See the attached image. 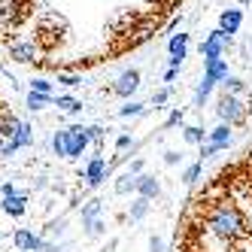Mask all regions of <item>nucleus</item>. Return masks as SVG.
Segmentation results:
<instances>
[{"instance_id":"423d86ee","label":"nucleus","mask_w":252,"mask_h":252,"mask_svg":"<svg viewBox=\"0 0 252 252\" xmlns=\"http://www.w3.org/2000/svg\"><path fill=\"white\" fill-rule=\"evenodd\" d=\"M31 143H33V128H31V125L28 122H22V128H19V134H15L12 140H6L3 143V149H0V155H15V152H19V149H25V146H31Z\"/></svg>"},{"instance_id":"f3484780","label":"nucleus","mask_w":252,"mask_h":252,"mask_svg":"<svg viewBox=\"0 0 252 252\" xmlns=\"http://www.w3.org/2000/svg\"><path fill=\"white\" fill-rule=\"evenodd\" d=\"M137 179H140L137 173L125 170V173L116 179V186H113V189H116V194H134V191H137Z\"/></svg>"},{"instance_id":"e433bc0d","label":"nucleus","mask_w":252,"mask_h":252,"mask_svg":"<svg viewBox=\"0 0 252 252\" xmlns=\"http://www.w3.org/2000/svg\"><path fill=\"white\" fill-rule=\"evenodd\" d=\"M176 73H179V70H173V67H170L167 73H164V82H173V79H176Z\"/></svg>"},{"instance_id":"2eb2a0df","label":"nucleus","mask_w":252,"mask_h":252,"mask_svg":"<svg viewBox=\"0 0 252 252\" xmlns=\"http://www.w3.org/2000/svg\"><path fill=\"white\" fill-rule=\"evenodd\" d=\"M240 25H243V12H240V9H225V12L219 15V31H225L228 37H231V33H237Z\"/></svg>"},{"instance_id":"7c9ffc66","label":"nucleus","mask_w":252,"mask_h":252,"mask_svg":"<svg viewBox=\"0 0 252 252\" xmlns=\"http://www.w3.org/2000/svg\"><path fill=\"white\" fill-rule=\"evenodd\" d=\"M128 146H134V140H131L128 134H122V137L116 140V149H128Z\"/></svg>"},{"instance_id":"9b49d317","label":"nucleus","mask_w":252,"mask_h":252,"mask_svg":"<svg viewBox=\"0 0 252 252\" xmlns=\"http://www.w3.org/2000/svg\"><path fill=\"white\" fill-rule=\"evenodd\" d=\"M231 137H234V134H231V125H225V122L216 125L213 131H207V143H210L216 152H219V149H228V146H231Z\"/></svg>"},{"instance_id":"b1692460","label":"nucleus","mask_w":252,"mask_h":252,"mask_svg":"<svg viewBox=\"0 0 252 252\" xmlns=\"http://www.w3.org/2000/svg\"><path fill=\"white\" fill-rule=\"evenodd\" d=\"M222 85H225L228 94H240V92H243V79H237V76H228Z\"/></svg>"},{"instance_id":"4be33fe9","label":"nucleus","mask_w":252,"mask_h":252,"mask_svg":"<svg viewBox=\"0 0 252 252\" xmlns=\"http://www.w3.org/2000/svg\"><path fill=\"white\" fill-rule=\"evenodd\" d=\"M143 113H146V103H140V100H128V103H125L122 110H119V116H122V119H131V116H143Z\"/></svg>"},{"instance_id":"a878e982","label":"nucleus","mask_w":252,"mask_h":252,"mask_svg":"<svg viewBox=\"0 0 252 252\" xmlns=\"http://www.w3.org/2000/svg\"><path fill=\"white\" fill-rule=\"evenodd\" d=\"M58 82H61L64 88H76V85H82V76H73V73H58Z\"/></svg>"},{"instance_id":"4468645a","label":"nucleus","mask_w":252,"mask_h":252,"mask_svg":"<svg viewBox=\"0 0 252 252\" xmlns=\"http://www.w3.org/2000/svg\"><path fill=\"white\" fill-rule=\"evenodd\" d=\"M137 194L146 197V201H155V197L161 194V183H158L152 173H140V179H137Z\"/></svg>"},{"instance_id":"c756f323","label":"nucleus","mask_w":252,"mask_h":252,"mask_svg":"<svg viewBox=\"0 0 252 252\" xmlns=\"http://www.w3.org/2000/svg\"><path fill=\"white\" fill-rule=\"evenodd\" d=\"M179 122H183V110H173V113L167 116V122H164V125H167V128H173V125H179Z\"/></svg>"},{"instance_id":"c9c22d12","label":"nucleus","mask_w":252,"mask_h":252,"mask_svg":"<svg viewBox=\"0 0 252 252\" xmlns=\"http://www.w3.org/2000/svg\"><path fill=\"white\" fill-rule=\"evenodd\" d=\"M128 170H131V173H137V176H140V170H143V161H140V158H137V161H131V167H128Z\"/></svg>"},{"instance_id":"f03ea898","label":"nucleus","mask_w":252,"mask_h":252,"mask_svg":"<svg viewBox=\"0 0 252 252\" xmlns=\"http://www.w3.org/2000/svg\"><path fill=\"white\" fill-rule=\"evenodd\" d=\"M88 143H92V137H88V128H82V125H73V128H61L52 134V152H55L58 158H79Z\"/></svg>"},{"instance_id":"bb28decb","label":"nucleus","mask_w":252,"mask_h":252,"mask_svg":"<svg viewBox=\"0 0 252 252\" xmlns=\"http://www.w3.org/2000/svg\"><path fill=\"white\" fill-rule=\"evenodd\" d=\"M103 231H106V225H103L100 219H94V222H88V225H85V234H88V237H100Z\"/></svg>"},{"instance_id":"20e7f679","label":"nucleus","mask_w":252,"mask_h":252,"mask_svg":"<svg viewBox=\"0 0 252 252\" xmlns=\"http://www.w3.org/2000/svg\"><path fill=\"white\" fill-rule=\"evenodd\" d=\"M228 49H231V37H228L225 31L216 28L213 33H207V40L201 43V55L204 58H222Z\"/></svg>"},{"instance_id":"5701e85b","label":"nucleus","mask_w":252,"mask_h":252,"mask_svg":"<svg viewBox=\"0 0 252 252\" xmlns=\"http://www.w3.org/2000/svg\"><path fill=\"white\" fill-rule=\"evenodd\" d=\"M201 170H204V161H194V164H189L186 167V173H183V183H197V176H201Z\"/></svg>"},{"instance_id":"39448f33","label":"nucleus","mask_w":252,"mask_h":252,"mask_svg":"<svg viewBox=\"0 0 252 252\" xmlns=\"http://www.w3.org/2000/svg\"><path fill=\"white\" fill-rule=\"evenodd\" d=\"M137 88H140V70H134V67H131V70H122L119 79L113 82L110 92H113V94H119V97H131Z\"/></svg>"},{"instance_id":"9d476101","label":"nucleus","mask_w":252,"mask_h":252,"mask_svg":"<svg viewBox=\"0 0 252 252\" xmlns=\"http://www.w3.org/2000/svg\"><path fill=\"white\" fill-rule=\"evenodd\" d=\"M204 76L210 79V82H225L231 73H228V64L222 61V58H204Z\"/></svg>"},{"instance_id":"6e6552de","label":"nucleus","mask_w":252,"mask_h":252,"mask_svg":"<svg viewBox=\"0 0 252 252\" xmlns=\"http://www.w3.org/2000/svg\"><path fill=\"white\" fill-rule=\"evenodd\" d=\"M106 176H110V164H106V158H100V155H97V158H92V161L85 164V183L92 186V189H94V186H100Z\"/></svg>"},{"instance_id":"cd10ccee","label":"nucleus","mask_w":252,"mask_h":252,"mask_svg":"<svg viewBox=\"0 0 252 252\" xmlns=\"http://www.w3.org/2000/svg\"><path fill=\"white\" fill-rule=\"evenodd\" d=\"M167 100H170V88H161V92H155V94H152V103H155V106L167 103Z\"/></svg>"},{"instance_id":"c85d7f7f","label":"nucleus","mask_w":252,"mask_h":252,"mask_svg":"<svg viewBox=\"0 0 252 252\" xmlns=\"http://www.w3.org/2000/svg\"><path fill=\"white\" fill-rule=\"evenodd\" d=\"M149 252H164V240H161L158 234H152V237H149Z\"/></svg>"},{"instance_id":"dca6fc26","label":"nucleus","mask_w":252,"mask_h":252,"mask_svg":"<svg viewBox=\"0 0 252 252\" xmlns=\"http://www.w3.org/2000/svg\"><path fill=\"white\" fill-rule=\"evenodd\" d=\"M25 103H28V110H31V113H43L46 106L55 103V97H52V94H40V92H28Z\"/></svg>"},{"instance_id":"ddd939ff","label":"nucleus","mask_w":252,"mask_h":252,"mask_svg":"<svg viewBox=\"0 0 252 252\" xmlns=\"http://www.w3.org/2000/svg\"><path fill=\"white\" fill-rule=\"evenodd\" d=\"M0 207H3L6 216H15V219H19V216L28 213V194H25V191H19V194H6Z\"/></svg>"},{"instance_id":"2f4dec72","label":"nucleus","mask_w":252,"mask_h":252,"mask_svg":"<svg viewBox=\"0 0 252 252\" xmlns=\"http://www.w3.org/2000/svg\"><path fill=\"white\" fill-rule=\"evenodd\" d=\"M0 194H3V197L6 194H19V189H15L12 183H0Z\"/></svg>"},{"instance_id":"4c0bfd02","label":"nucleus","mask_w":252,"mask_h":252,"mask_svg":"<svg viewBox=\"0 0 252 252\" xmlns=\"http://www.w3.org/2000/svg\"><path fill=\"white\" fill-rule=\"evenodd\" d=\"M3 143H6V140H3V137H0V149H3Z\"/></svg>"},{"instance_id":"473e14b6","label":"nucleus","mask_w":252,"mask_h":252,"mask_svg":"<svg viewBox=\"0 0 252 252\" xmlns=\"http://www.w3.org/2000/svg\"><path fill=\"white\" fill-rule=\"evenodd\" d=\"M88 137H92V140H100V137H103V128H100V125H92V128H88Z\"/></svg>"},{"instance_id":"f257e3e1","label":"nucleus","mask_w":252,"mask_h":252,"mask_svg":"<svg viewBox=\"0 0 252 252\" xmlns=\"http://www.w3.org/2000/svg\"><path fill=\"white\" fill-rule=\"evenodd\" d=\"M204 222L207 228L216 234L219 240L225 243H237L243 237H249V225H246V216L240 213V207L231 201V197H222V201H213L204 213Z\"/></svg>"},{"instance_id":"0eeeda50","label":"nucleus","mask_w":252,"mask_h":252,"mask_svg":"<svg viewBox=\"0 0 252 252\" xmlns=\"http://www.w3.org/2000/svg\"><path fill=\"white\" fill-rule=\"evenodd\" d=\"M167 52H170V67L179 70L186 61V52H189V33H173L167 43Z\"/></svg>"},{"instance_id":"393cba45","label":"nucleus","mask_w":252,"mask_h":252,"mask_svg":"<svg viewBox=\"0 0 252 252\" xmlns=\"http://www.w3.org/2000/svg\"><path fill=\"white\" fill-rule=\"evenodd\" d=\"M31 92H40V94H52V82H49V79H31Z\"/></svg>"},{"instance_id":"72a5a7b5","label":"nucleus","mask_w":252,"mask_h":252,"mask_svg":"<svg viewBox=\"0 0 252 252\" xmlns=\"http://www.w3.org/2000/svg\"><path fill=\"white\" fill-rule=\"evenodd\" d=\"M164 164H179V152H164Z\"/></svg>"},{"instance_id":"1a4fd4ad","label":"nucleus","mask_w":252,"mask_h":252,"mask_svg":"<svg viewBox=\"0 0 252 252\" xmlns=\"http://www.w3.org/2000/svg\"><path fill=\"white\" fill-rule=\"evenodd\" d=\"M12 243H15L19 252H40L43 237H40V234H33V231H28V228H19V231L12 234Z\"/></svg>"},{"instance_id":"7ed1b4c3","label":"nucleus","mask_w":252,"mask_h":252,"mask_svg":"<svg viewBox=\"0 0 252 252\" xmlns=\"http://www.w3.org/2000/svg\"><path fill=\"white\" fill-rule=\"evenodd\" d=\"M216 113H219V119L225 122V125H231V128H234V125H243L246 122V113H249V106L237 97V94H222L219 97V106H216Z\"/></svg>"},{"instance_id":"412c9836","label":"nucleus","mask_w":252,"mask_h":252,"mask_svg":"<svg viewBox=\"0 0 252 252\" xmlns=\"http://www.w3.org/2000/svg\"><path fill=\"white\" fill-rule=\"evenodd\" d=\"M55 106H58V110H64V113H82V100L70 97V94H61V97L55 100Z\"/></svg>"},{"instance_id":"f8f14e48","label":"nucleus","mask_w":252,"mask_h":252,"mask_svg":"<svg viewBox=\"0 0 252 252\" xmlns=\"http://www.w3.org/2000/svg\"><path fill=\"white\" fill-rule=\"evenodd\" d=\"M37 43H12L9 46V58L12 61H19V64H31V61H37Z\"/></svg>"},{"instance_id":"a211bd4d","label":"nucleus","mask_w":252,"mask_h":252,"mask_svg":"<svg viewBox=\"0 0 252 252\" xmlns=\"http://www.w3.org/2000/svg\"><path fill=\"white\" fill-rule=\"evenodd\" d=\"M100 213H103V201H88L82 210H79V219H82V228L88 225V222H94V219H100Z\"/></svg>"},{"instance_id":"f704fd0d","label":"nucleus","mask_w":252,"mask_h":252,"mask_svg":"<svg viewBox=\"0 0 252 252\" xmlns=\"http://www.w3.org/2000/svg\"><path fill=\"white\" fill-rule=\"evenodd\" d=\"M210 155H216V149L207 143V146H201V161H204V158H210Z\"/></svg>"},{"instance_id":"6ab92c4d","label":"nucleus","mask_w":252,"mask_h":252,"mask_svg":"<svg viewBox=\"0 0 252 252\" xmlns=\"http://www.w3.org/2000/svg\"><path fill=\"white\" fill-rule=\"evenodd\" d=\"M186 143H191V146H204V140H207V131L201 128V125H189V128L183 131Z\"/></svg>"},{"instance_id":"aec40b11","label":"nucleus","mask_w":252,"mask_h":252,"mask_svg":"<svg viewBox=\"0 0 252 252\" xmlns=\"http://www.w3.org/2000/svg\"><path fill=\"white\" fill-rule=\"evenodd\" d=\"M146 213H149V201L146 197H134V204H131V222H140V219H146Z\"/></svg>"},{"instance_id":"58836bf2","label":"nucleus","mask_w":252,"mask_h":252,"mask_svg":"<svg viewBox=\"0 0 252 252\" xmlns=\"http://www.w3.org/2000/svg\"><path fill=\"white\" fill-rule=\"evenodd\" d=\"M237 3H240V6H243V3H249V0H237Z\"/></svg>"}]
</instances>
